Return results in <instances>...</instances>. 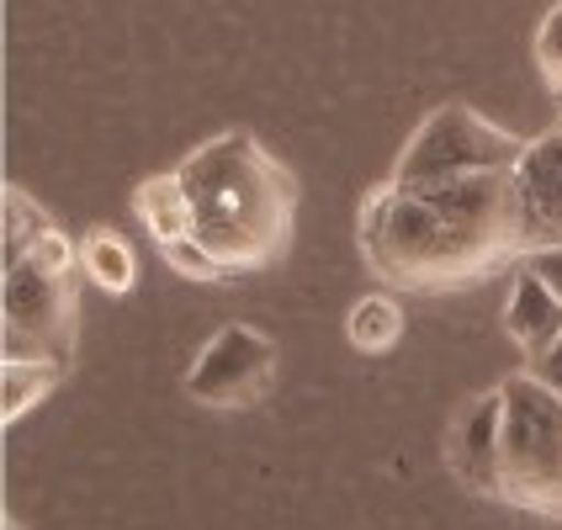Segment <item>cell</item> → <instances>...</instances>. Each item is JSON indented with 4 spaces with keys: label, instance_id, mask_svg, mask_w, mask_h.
Here are the masks:
<instances>
[{
    "label": "cell",
    "instance_id": "cell-1",
    "mask_svg": "<svg viewBox=\"0 0 562 530\" xmlns=\"http://www.w3.org/2000/svg\"><path fill=\"white\" fill-rule=\"evenodd\" d=\"M361 255L387 292H451L468 281L526 260L515 228L509 170L446 181L430 191L376 187L356 223Z\"/></svg>",
    "mask_w": 562,
    "mask_h": 530
},
{
    "label": "cell",
    "instance_id": "cell-2",
    "mask_svg": "<svg viewBox=\"0 0 562 530\" xmlns=\"http://www.w3.org/2000/svg\"><path fill=\"white\" fill-rule=\"evenodd\" d=\"M191 196V234L218 255L228 277L266 271L286 255L297 181L255 133L234 127L176 165Z\"/></svg>",
    "mask_w": 562,
    "mask_h": 530
},
{
    "label": "cell",
    "instance_id": "cell-3",
    "mask_svg": "<svg viewBox=\"0 0 562 530\" xmlns=\"http://www.w3.org/2000/svg\"><path fill=\"white\" fill-rule=\"evenodd\" d=\"M499 504L562 520V393L526 372L504 376Z\"/></svg>",
    "mask_w": 562,
    "mask_h": 530
},
{
    "label": "cell",
    "instance_id": "cell-4",
    "mask_svg": "<svg viewBox=\"0 0 562 530\" xmlns=\"http://www.w3.org/2000/svg\"><path fill=\"white\" fill-rule=\"evenodd\" d=\"M526 144L531 138H515V133L494 127L483 112H472L468 101H446L408 138V149L393 165V187L430 191L446 187V181L488 176V170H515Z\"/></svg>",
    "mask_w": 562,
    "mask_h": 530
},
{
    "label": "cell",
    "instance_id": "cell-5",
    "mask_svg": "<svg viewBox=\"0 0 562 530\" xmlns=\"http://www.w3.org/2000/svg\"><path fill=\"white\" fill-rule=\"evenodd\" d=\"M80 277H54L32 260H5V286H0L5 361H64V367L75 361Z\"/></svg>",
    "mask_w": 562,
    "mask_h": 530
},
{
    "label": "cell",
    "instance_id": "cell-6",
    "mask_svg": "<svg viewBox=\"0 0 562 530\" xmlns=\"http://www.w3.org/2000/svg\"><path fill=\"white\" fill-rule=\"evenodd\" d=\"M277 382V340L250 324H223L191 361L187 393L207 408H255Z\"/></svg>",
    "mask_w": 562,
    "mask_h": 530
},
{
    "label": "cell",
    "instance_id": "cell-7",
    "mask_svg": "<svg viewBox=\"0 0 562 530\" xmlns=\"http://www.w3.org/2000/svg\"><path fill=\"white\" fill-rule=\"evenodd\" d=\"M509 191H515L520 250L531 255L562 245V127L526 144L520 165L509 170Z\"/></svg>",
    "mask_w": 562,
    "mask_h": 530
},
{
    "label": "cell",
    "instance_id": "cell-8",
    "mask_svg": "<svg viewBox=\"0 0 562 530\" xmlns=\"http://www.w3.org/2000/svg\"><path fill=\"white\" fill-rule=\"evenodd\" d=\"M499 451H504V387H488L483 398H472L451 436H446V456H451V472L457 483L472 488L477 499L499 504Z\"/></svg>",
    "mask_w": 562,
    "mask_h": 530
},
{
    "label": "cell",
    "instance_id": "cell-9",
    "mask_svg": "<svg viewBox=\"0 0 562 530\" xmlns=\"http://www.w3.org/2000/svg\"><path fill=\"white\" fill-rule=\"evenodd\" d=\"M504 329H509V340L526 350V361L562 340V297L536 277L526 260H515V297L504 308Z\"/></svg>",
    "mask_w": 562,
    "mask_h": 530
},
{
    "label": "cell",
    "instance_id": "cell-10",
    "mask_svg": "<svg viewBox=\"0 0 562 530\" xmlns=\"http://www.w3.org/2000/svg\"><path fill=\"white\" fill-rule=\"evenodd\" d=\"M133 207H138L144 228L155 234L159 250H165L170 239H187L191 234V196H187V187H181V176H176V170L149 176L144 187L133 191Z\"/></svg>",
    "mask_w": 562,
    "mask_h": 530
},
{
    "label": "cell",
    "instance_id": "cell-11",
    "mask_svg": "<svg viewBox=\"0 0 562 530\" xmlns=\"http://www.w3.org/2000/svg\"><path fill=\"white\" fill-rule=\"evenodd\" d=\"M80 271H86L91 286L112 292V297H123V292L138 286V260H133V250H127L112 228H95V234L80 239Z\"/></svg>",
    "mask_w": 562,
    "mask_h": 530
},
{
    "label": "cell",
    "instance_id": "cell-12",
    "mask_svg": "<svg viewBox=\"0 0 562 530\" xmlns=\"http://www.w3.org/2000/svg\"><path fill=\"white\" fill-rule=\"evenodd\" d=\"M345 340L356 345V350H367V356H387L393 345L404 340V308H398V297H387V292L361 297L356 308L345 313Z\"/></svg>",
    "mask_w": 562,
    "mask_h": 530
},
{
    "label": "cell",
    "instance_id": "cell-13",
    "mask_svg": "<svg viewBox=\"0 0 562 530\" xmlns=\"http://www.w3.org/2000/svg\"><path fill=\"white\" fill-rule=\"evenodd\" d=\"M64 372H69L64 361H5L0 367V419L16 425L37 398H48L59 387Z\"/></svg>",
    "mask_w": 562,
    "mask_h": 530
},
{
    "label": "cell",
    "instance_id": "cell-14",
    "mask_svg": "<svg viewBox=\"0 0 562 530\" xmlns=\"http://www.w3.org/2000/svg\"><path fill=\"white\" fill-rule=\"evenodd\" d=\"M0 228H5V260H16V255H27V245L43 234V228H54L48 213L32 202L22 187H5L0 196Z\"/></svg>",
    "mask_w": 562,
    "mask_h": 530
},
{
    "label": "cell",
    "instance_id": "cell-15",
    "mask_svg": "<svg viewBox=\"0 0 562 530\" xmlns=\"http://www.w3.org/2000/svg\"><path fill=\"white\" fill-rule=\"evenodd\" d=\"M165 260H170V271H181V277H191V281H223L228 271L218 266V255L207 250L196 234H187V239H170L165 245Z\"/></svg>",
    "mask_w": 562,
    "mask_h": 530
},
{
    "label": "cell",
    "instance_id": "cell-16",
    "mask_svg": "<svg viewBox=\"0 0 562 530\" xmlns=\"http://www.w3.org/2000/svg\"><path fill=\"white\" fill-rule=\"evenodd\" d=\"M536 59H541V75L552 95H562V5H552L541 16V32H536Z\"/></svg>",
    "mask_w": 562,
    "mask_h": 530
},
{
    "label": "cell",
    "instance_id": "cell-17",
    "mask_svg": "<svg viewBox=\"0 0 562 530\" xmlns=\"http://www.w3.org/2000/svg\"><path fill=\"white\" fill-rule=\"evenodd\" d=\"M526 266H531L536 277H541L562 297V245H552V250H531V255H526Z\"/></svg>",
    "mask_w": 562,
    "mask_h": 530
},
{
    "label": "cell",
    "instance_id": "cell-18",
    "mask_svg": "<svg viewBox=\"0 0 562 530\" xmlns=\"http://www.w3.org/2000/svg\"><path fill=\"white\" fill-rule=\"evenodd\" d=\"M526 367H531V372L541 376L547 387H558V393H562V340L552 345V350H541V356H531Z\"/></svg>",
    "mask_w": 562,
    "mask_h": 530
},
{
    "label": "cell",
    "instance_id": "cell-19",
    "mask_svg": "<svg viewBox=\"0 0 562 530\" xmlns=\"http://www.w3.org/2000/svg\"><path fill=\"white\" fill-rule=\"evenodd\" d=\"M5 530H16V526H5Z\"/></svg>",
    "mask_w": 562,
    "mask_h": 530
}]
</instances>
